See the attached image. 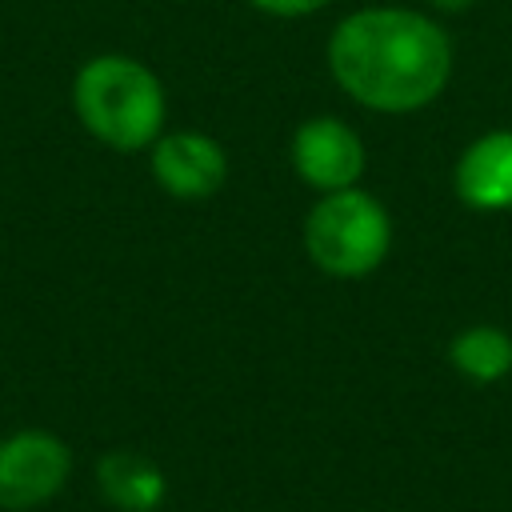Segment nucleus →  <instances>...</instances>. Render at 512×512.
I'll return each mask as SVG.
<instances>
[{
  "label": "nucleus",
  "mask_w": 512,
  "mask_h": 512,
  "mask_svg": "<svg viewBox=\"0 0 512 512\" xmlns=\"http://www.w3.org/2000/svg\"><path fill=\"white\" fill-rule=\"evenodd\" d=\"M388 244V208L356 184L340 192H320V200L304 216V252L324 276L360 280L384 264Z\"/></svg>",
  "instance_id": "nucleus-3"
},
{
  "label": "nucleus",
  "mask_w": 512,
  "mask_h": 512,
  "mask_svg": "<svg viewBox=\"0 0 512 512\" xmlns=\"http://www.w3.org/2000/svg\"><path fill=\"white\" fill-rule=\"evenodd\" d=\"M296 176L316 192H340L352 188L364 176V144L352 124L340 116H312L292 132L288 144Z\"/></svg>",
  "instance_id": "nucleus-5"
},
{
  "label": "nucleus",
  "mask_w": 512,
  "mask_h": 512,
  "mask_svg": "<svg viewBox=\"0 0 512 512\" xmlns=\"http://www.w3.org/2000/svg\"><path fill=\"white\" fill-rule=\"evenodd\" d=\"M456 196L476 212L512 208V132H488L456 160Z\"/></svg>",
  "instance_id": "nucleus-7"
},
{
  "label": "nucleus",
  "mask_w": 512,
  "mask_h": 512,
  "mask_svg": "<svg viewBox=\"0 0 512 512\" xmlns=\"http://www.w3.org/2000/svg\"><path fill=\"white\" fill-rule=\"evenodd\" d=\"M152 180L176 200H208L228 180V152L208 132H160L148 148Z\"/></svg>",
  "instance_id": "nucleus-6"
},
{
  "label": "nucleus",
  "mask_w": 512,
  "mask_h": 512,
  "mask_svg": "<svg viewBox=\"0 0 512 512\" xmlns=\"http://www.w3.org/2000/svg\"><path fill=\"white\" fill-rule=\"evenodd\" d=\"M432 8H440V12H464L468 4H476V0H428Z\"/></svg>",
  "instance_id": "nucleus-11"
},
{
  "label": "nucleus",
  "mask_w": 512,
  "mask_h": 512,
  "mask_svg": "<svg viewBox=\"0 0 512 512\" xmlns=\"http://www.w3.org/2000/svg\"><path fill=\"white\" fill-rule=\"evenodd\" d=\"M76 120L112 152H148L164 132L168 96L160 76L124 52H100L72 80Z\"/></svg>",
  "instance_id": "nucleus-2"
},
{
  "label": "nucleus",
  "mask_w": 512,
  "mask_h": 512,
  "mask_svg": "<svg viewBox=\"0 0 512 512\" xmlns=\"http://www.w3.org/2000/svg\"><path fill=\"white\" fill-rule=\"evenodd\" d=\"M72 476V448L48 428H16L0 440V508L32 512L60 496Z\"/></svg>",
  "instance_id": "nucleus-4"
},
{
  "label": "nucleus",
  "mask_w": 512,
  "mask_h": 512,
  "mask_svg": "<svg viewBox=\"0 0 512 512\" xmlns=\"http://www.w3.org/2000/svg\"><path fill=\"white\" fill-rule=\"evenodd\" d=\"M252 8L268 12V16H284V20H296V16H312L320 8H328L332 0H248Z\"/></svg>",
  "instance_id": "nucleus-10"
},
{
  "label": "nucleus",
  "mask_w": 512,
  "mask_h": 512,
  "mask_svg": "<svg viewBox=\"0 0 512 512\" xmlns=\"http://www.w3.org/2000/svg\"><path fill=\"white\" fill-rule=\"evenodd\" d=\"M96 488L116 512H156L168 496V476L152 456L116 448L100 456Z\"/></svg>",
  "instance_id": "nucleus-8"
},
{
  "label": "nucleus",
  "mask_w": 512,
  "mask_h": 512,
  "mask_svg": "<svg viewBox=\"0 0 512 512\" xmlns=\"http://www.w3.org/2000/svg\"><path fill=\"white\" fill-rule=\"evenodd\" d=\"M328 72L356 104L400 116L444 92L452 44L436 20L412 8H360L332 28Z\"/></svg>",
  "instance_id": "nucleus-1"
},
{
  "label": "nucleus",
  "mask_w": 512,
  "mask_h": 512,
  "mask_svg": "<svg viewBox=\"0 0 512 512\" xmlns=\"http://www.w3.org/2000/svg\"><path fill=\"white\" fill-rule=\"evenodd\" d=\"M448 360L460 376H468L476 384H492V380L512 372V336L504 328H492V324L464 328L452 336Z\"/></svg>",
  "instance_id": "nucleus-9"
}]
</instances>
